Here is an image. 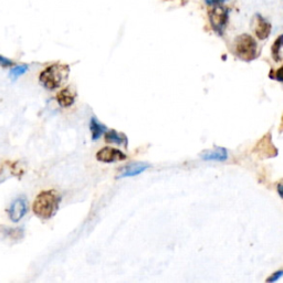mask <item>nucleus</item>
Wrapping results in <instances>:
<instances>
[{
	"label": "nucleus",
	"instance_id": "nucleus-6",
	"mask_svg": "<svg viewBox=\"0 0 283 283\" xmlns=\"http://www.w3.org/2000/svg\"><path fill=\"white\" fill-rule=\"evenodd\" d=\"M127 159V155L122 151L113 148H103L96 153V160L102 163H115Z\"/></svg>",
	"mask_w": 283,
	"mask_h": 283
},
{
	"label": "nucleus",
	"instance_id": "nucleus-9",
	"mask_svg": "<svg viewBox=\"0 0 283 283\" xmlns=\"http://www.w3.org/2000/svg\"><path fill=\"white\" fill-rule=\"evenodd\" d=\"M254 32L260 40L268 39L271 34V24L265 18H263L260 14H255L253 17Z\"/></svg>",
	"mask_w": 283,
	"mask_h": 283
},
{
	"label": "nucleus",
	"instance_id": "nucleus-8",
	"mask_svg": "<svg viewBox=\"0 0 283 283\" xmlns=\"http://www.w3.org/2000/svg\"><path fill=\"white\" fill-rule=\"evenodd\" d=\"M150 167V164L144 162H133L129 164L123 166L119 170L117 174V178H124V177H132L137 176L139 174L145 172Z\"/></svg>",
	"mask_w": 283,
	"mask_h": 283
},
{
	"label": "nucleus",
	"instance_id": "nucleus-5",
	"mask_svg": "<svg viewBox=\"0 0 283 283\" xmlns=\"http://www.w3.org/2000/svg\"><path fill=\"white\" fill-rule=\"evenodd\" d=\"M253 153L258 154L262 159H272V157H276L279 154V150L276 149V146L272 142V135L271 133L265 134L262 138H261L252 150Z\"/></svg>",
	"mask_w": 283,
	"mask_h": 283
},
{
	"label": "nucleus",
	"instance_id": "nucleus-7",
	"mask_svg": "<svg viewBox=\"0 0 283 283\" xmlns=\"http://www.w3.org/2000/svg\"><path fill=\"white\" fill-rule=\"evenodd\" d=\"M28 210V205L25 197H19L13 201L9 208V218L13 222H18L24 218Z\"/></svg>",
	"mask_w": 283,
	"mask_h": 283
},
{
	"label": "nucleus",
	"instance_id": "nucleus-17",
	"mask_svg": "<svg viewBox=\"0 0 283 283\" xmlns=\"http://www.w3.org/2000/svg\"><path fill=\"white\" fill-rule=\"evenodd\" d=\"M282 276H283V270L276 271V272H274V273H272V274L268 277V279H266V282H268V283L276 282V281H279Z\"/></svg>",
	"mask_w": 283,
	"mask_h": 283
},
{
	"label": "nucleus",
	"instance_id": "nucleus-15",
	"mask_svg": "<svg viewBox=\"0 0 283 283\" xmlns=\"http://www.w3.org/2000/svg\"><path fill=\"white\" fill-rule=\"evenodd\" d=\"M27 71H28V65H26V64L17 65V67H15V68L10 70L9 77L12 80H16V79H18L19 77H21L23 74H25Z\"/></svg>",
	"mask_w": 283,
	"mask_h": 283
},
{
	"label": "nucleus",
	"instance_id": "nucleus-14",
	"mask_svg": "<svg viewBox=\"0 0 283 283\" xmlns=\"http://www.w3.org/2000/svg\"><path fill=\"white\" fill-rule=\"evenodd\" d=\"M283 48V35L279 36L275 39V41L273 42V45L271 47V54L272 58L275 62H280L282 60L281 57V49Z\"/></svg>",
	"mask_w": 283,
	"mask_h": 283
},
{
	"label": "nucleus",
	"instance_id": "nucleus-12",
	"mask_svg": "<svg viewBox=\"0 0 283 283\" xmlns=\"http://www.w3.org/2000/svg\"><path fill=\"white\" fill-rule=\"evenodd\" d=\"M75 95L70 89H64L59 92L57 95V101L60 106L62 107H70L74 103Z\"/></svg>",
	"mask_w": 283,
	"mask_h": 283
},
{
	"label": "nucleus",
	"instance_id": "nucleus-20",
	"mask_svg": "<svg viewBox=\"0 0 283 283\" xmlns=\"http://www.w3.org/2000/svg\"><path fill=\"white\" fill-rule=\"evenodd\" d=\"M277 193H279L280 197L283 198V184L277 185Z\"/></svg>",
	"mask_w": 283,
	"mask_h": 283
},
{
	"label": "nucleus",
	"instance_id": "nucleus-10",
	"mask_svg": "<svg viewBox=\"0 0 283 283\" xmlns=\"http://www.w3.org/2000/svg\"><path fill=\"white\" fill-rule=\"evenodd\" d=\"M204 161H218L224 162L228 160V151L225 148H218L212 150H205L199 155Z\"/></svg>",
	"mask_w": 283,
	"mask_h": 283
},
{
	"label": "nucleus",
	"instance_id": "nucleus-11",
	"mask_svg": "<svg viewBox=\"0 0 283 283\" xmlns=\"http://www.w3.org/2000/svg\"><path fill=\"white\" fill-rule=\"evenodd\" d=\"M105 140L107 143H114L117 145H124L126 148L128 144V138L126 137V135L123 133H118L116 130L111 129L108 132L105 133Z\"/></svg>",
	"mask_w": 283,
	"mask_h": 283
},
{
	"label": "nucleus",
	"instance_id": "nucleus-18",
	"mask_svg": "<svg viewBox=\"0 0 283 283\" xmlns=\"http://www.w3.org/2000/svg\"><path fill=\"white\" fill-rule=\"evenodd\" d=\"M0 64H2L3 67H9V65L13 64V62L10 61V60H8V59H6V58H4V57L0 56Z\"/></svg>",
	"mask_w": 283,
	"mask_h": 283
},
{
	"label": "nucleus",
	"instance_id": "nucleus-2",
	"mask_svg": "<svg viewBox=\"0 0 283 283\" xmlns=\"http://www.w3.org/2000/svg\"><path fill=\"white\" fill-rule=\"evenodd\" d=\"M70 69L64 64H53L42 71L39 80L40 83L48 90H56L68 80Z\"/></svg>",
	"mask_w": 283,
	"mask_h": 283
},
{
	"label": "nucleus",
	"instance_id": "nucleus-3",
	"mask_svg": "<svg viewBox=\"0 0 283 283\" xmlns=\"http://www.w3.org/2000/svg\"><path fill=\"white\" fill-rule=\"evenodd\" d=\"M233 54L244 62H251L259 56L258 43L248 34L238 36L233 41Z\"/></svg>",
	"mask_w": 283,
	"mask_h": 283
},
{
	"label": "nucleus",
	"instance_id": "nucleus-1",
	"mask_svg": "<svg viewBox=\"0 0 283 283\" xmlns=\"http://www.w3.org/2000/svg\"><path fill=\"white\" fill-rule=\"evenodd\" d=\"M60 200H61V197L57 192L46 190L37 196L32 209H34L35 215L40 219L48 220L56 215L59 209Z\"/></svg>",
	"mask_w": 283,
	"mask_h": 283
},
{
	"label": "nucleus",
	"instance_id": "nucleus-4",
	"mask_svg": "<svg viewBox=\"0 0 283 283\" xmlns=\"http://www.w3.org/2000/svg\"><path fill=\"white\" fill-rule=\"evenodd\" d=\"M209 21L216 34L222 36L228 24V9L221 4L212 5V8L209 10Z\"/></svg>",
	"mask_w": 283,
	"mask_h": 283
},
{
	"label": "nucleus",
	"instance_id": "nucleus-19",
	"mask_svg": "<svg viewBox=\"0 0 283 283\" xmlns=\"http://www.w3.org/2000/svg\"><path fill=\"white\" fill-rule=\"evenodd\" d=\"M206 4L207 5H210V6H212V5H217V4H222L225 2V0H205Z\"/></svg>",
	"mask_w": 283,
	"mask_h": 283
},
{
	"label": "nucleus",
	"instance_id": "nucleus-21",
	"mask_svg": "<svg viewBox=\"0 0 283 283\" xmlns=\"http://www.w3.org/2000/svg\"><path fill=\"white\" fill-rule=\"evenodd\" d=\"M282 124H283V115H282Z\"/></svg>",
	"mask_w": 283,
	"mask_h": 283
},
{
	"label": "nucleus",
	"instance_id": "nucleus-16",
	"mask_svg": "<svg viewBox=\"0 0 283 283\" xmlns=\"http://www.w3.org/2000/svg\"><path fill=\"white\" fill-rule=\"evenodd\" d=\"M269 77L271 79H274L276 81H279V82H282L283 83V65L281 68H279V70H276V72L275 74L273 72H270L269 74Z\"/></svg>",
	"mask_w": 283,
	"mask_h": 283
},
{
	"label": "nucleus",
	"instance_id": "nucleus-13",
	"mask_svg": "<svg viewBox=\"0 0 283 283\" xmlns=\"http://www.w3.org/2000/svg\"><path fill=\"white\" fill-rule=\"evenodd\" d=\"M90 129H91V134H92V140H97L101 138V136L103 134L106 133V126L104 125L101 124L99 121H97V118L95 117H92L91 121H90Z\"/></svg>",
	"mask_w": 283,
	"mask_h": 283
}]
</instances>
